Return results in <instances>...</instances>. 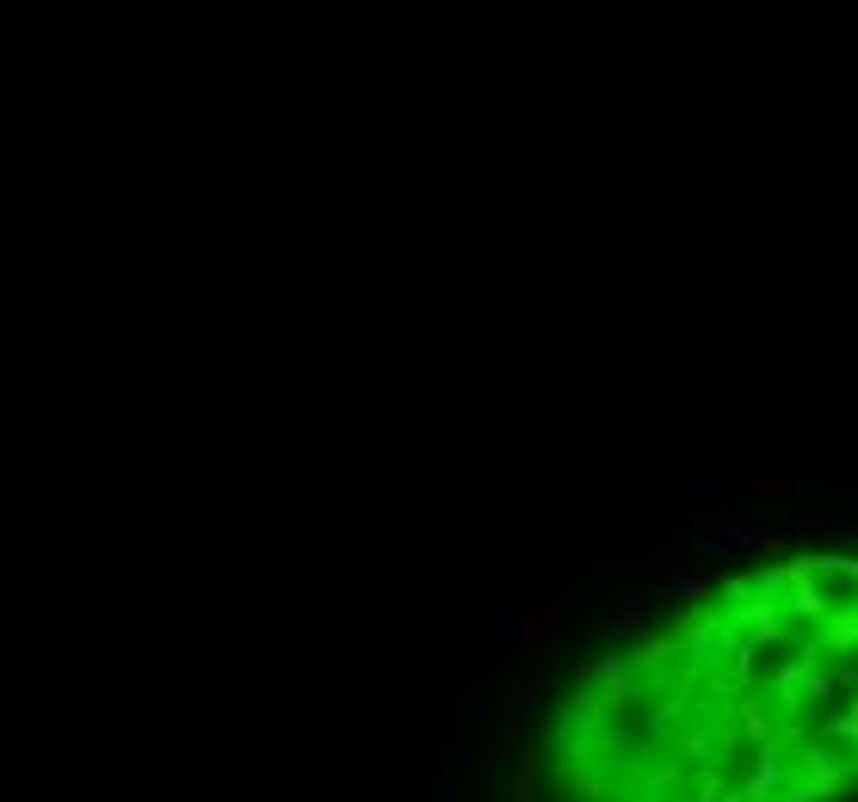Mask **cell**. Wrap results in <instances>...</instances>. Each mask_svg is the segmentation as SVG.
<instances>
[{
    "instance_id": "5b68a950",
    "label": "cell",
    "mask_w": 858,
    "mask_h": 802,
    "mask_svg": "<svg viewBox=\"0 0 858 802\" xmlns=\"http://www.w3.org/2000/svg\"><path fill=\"white\" fill-rule=\"evenodd\" d=\"M747 494H760V500H784V494H791V488H784V482L772 476V482H747Z\"/></svg>"
},
{
    "instance_id": "6da1fadb",
    "label": "cell",
    "mask_w": 858,
    "mask_h": 802,
    "mask_svg": "<svg viewBox=\"0 0 858 802\" xmlns=\"http://www.w3.org/2000/svg\"><path fill=\"white\" fill-rule=\"evenodd\" d=\"M556 624H562V605L550 599V593H531L525 605H500L494 611V642H519V654H538L550 636H556Z\"/></svg>"
},
{
    "instance_id": "7a4b0ae2",
    "label": "cell",
    "mask_w": 858,
    "mask_h": 802,
    "mask_svg": "<svg viewBox=\"0 0 858 802\" xmlns=\"http://www.w3.org/2000/svg\"><path fill=\"white\" fill-rule=\"evenodd\" d=\"M605 624H612L624 642H642V630H649V605H642L636 593H618V599H605Z\"/></svg>"
},
{
    "instance_id": "3957f363",
    "label": "cell",
    "mask_w": 858,
    "mask_h": 802,
    "mask_svg": "<svg viewBox=\"0 0 858 802\" xmlns=\"http://www.w3.org/2000/svg\"><path fill=\"white\" fill-rule=\"evenodd\" d=\"M538 698H544V685H538V679H519V685H513V716H525Z\"/></svg>"
},
{
    "instance_id": "277c9868",
    "label": "cell",
    "mask_w": 858,
    "mask_h": 802,
    "mask_svg": "<svg viewBox=\"0 0 858 802\" xmlns=\"http://www.w3.org/2000/svg\"><path fill=\"white\" fill-rule=\"evenodd\" d=\"M686 494H692V500H698V506H710V500H717V506H723V500H729V494H735V488H729V482H692V488H686Z\"/></svg>"
}]
</instances>
